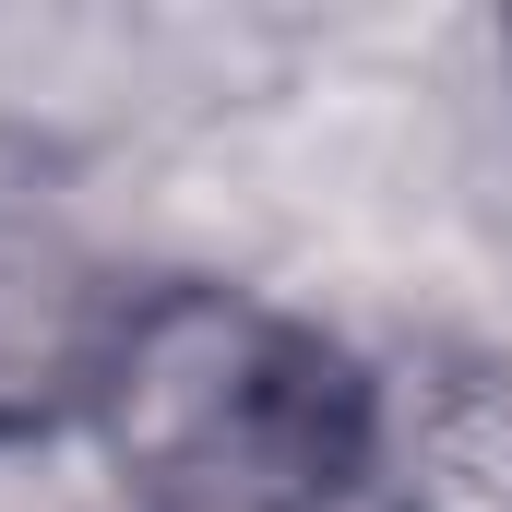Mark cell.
<instances>
[{"instance_id":"cell-1","label":"cell","mask_w":512,"mask_h":512,"mask_svg":"<svg viewBox=\"0 0 512 512\" xmlns=\"http://www.w3.org/2000/svg\"><path fill=\"white\" fill-rule=\"evenodd\" d=\"M96 429L143 512H346L382 405L346 346L239 286H143Z\"/></svg>"},{"instance_id":"cell-2","label":"cell","mask_w":512,"mask_h":512,"mask_svg":"<svg viewBox=\"0 0 512 512\" xmlns=\"http://www.w3.org/2000/svg\"><path fill=\"white\" fill-rule=\"evenodd\" d=\"M131 310H143V286H120L108 251L60 203L0 191V441L96 417Z\"/></svg>"}]
</instances>
